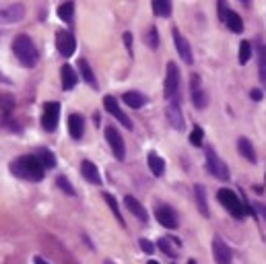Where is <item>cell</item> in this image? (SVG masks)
<instances>
[{
  "label": "cell",
  "instance_id": "obj_1",
  "mask_svg": "<svg viewBox=\"0 0 266 264\" xmlns=\"http://www.w3.org/2000/svg\"><path fill=\"white\" fill-rule=\"evenodd\" d=\"M11 172L21 178V180H27V182H42L44 180V174H46V167L42 165V161L37 159V155H23L19 159H15L11 163Z\"/></svg>",
  "mask_w": 266,
  "mask_h": 264
},
{
  "label": "cell",
  "instance_id": "obj_2",
  "mask_svg": "<svg viewBox=\"0 0 266 264\" xmlns=\"http://www.w3.org/2000/svg\"><path fill=\"white\" fill-rule=\"evenodd\" d=\"M13 52H15L17 60L27 68H33L40 60L37 48H35V44L31 42L29 35H17L15 42H13Z\"/></svg>",
  "mask_w": 266,
  "mask_h": 264
},
{
  "label": "cell",
  "instance_id": "obj_3",
  "mask_svg": "<svg viewBox=\"0 0 266 264\" xmlns=\"http://www.w3.org/2000/svg\"><path fill=\"white\" fill-rule=\"evenodd\" d=\"M217 198H219V202L231 213V217L233 219H243L245 217V204H243V200L233 192V190H229V188H221L219 192H217Z\"/></svg>",
  "mask_w": 266,
  "mask_h": 264
},
{
  "label": "cell",
  "instance_id": "obj_4",
  "mask_svg": "<svg viewBox=\"0 0 266 264\" xmlns=\"http://www.w3.org/2000/svg\"><path fill=\"white\" fill-rule=\"evenodd\" d=\"M204 155H206V169H208L215 178H219V180L227 182V180H229V169H227V165L219 159V155H217L211 147H206V149H204Z\"/></svg>",
  "mask_w": 266,
  "mask_h": 264
},
{
  "label": "cell",
  "instance_id": "obj_5",
  "mask_svg": "<svg viewBox=\"0 0 266 264\" xmlns=\"http://www.w3.org/2000/svg\"><path fill=\"white\" fill-rule=\"evenodd\" d=\"M180 91V68L176 62H167V74H165V97L174 101Z\"/></svg>",
  "mask_w": 266,
  "mask_h": 264
},
{
  "label": "cell",
  "instance_id": "obj_6",
  "mask_svg": "<svg viewBox=\"0 0 266 264\" xmlns=\"http://www.w3.org/2000/svg\"><path fill=\"white\" fill-rule=\"evenodd\" d=\"M60 120V103L58 101H48L44 105V116H42V126L48 132H54Z\"/></svg>",
  "mask_w": 266,
  "mask_h": 264
},
{
  "label": "cell",
  "instance_id": "obj_7",
  "mask_svg": "<svg viewBox=\"0 0 266 264\" xmlns=\"http://www.w3.org/2000/svg\"><path fill=\"white\" fill-rule=\"evenodd\" d=\"M217 7H219V13H221L219 17H221V21L229 27V31H233V33H241V31H243V21H241V17H239L235 11H229L225 3H219Z\"/></svg>",
  "mask_w": 266,
  "mask_h": 264
},
{
  "label": "cell",
  "instance_id": "obj_8",
  "mask_svg": "<svg viewBox=\"0 0 266 264\" xmlns=\"http://www.w3.org/2000/svg\"><path fill=\"white\" fill-rule=\"evenodd\" d=\"M105 141H107V145L111 147L116 159L122 161V159L126 157V147H124V141H122V137H120V132H118L113 126H107V128H105Z\"/></svg>",
  "mask_w": 266,
  "mask_h": 264
},
{
  "label": "cell",
  "instance_id": "obj_9",
  "mask_svg": "<svg viewBox=\"0 0 266 264\" xmlns=\"http://www.w3.org/2000/svg\"><path fill=\"white\" fill-rule=\"evenodd\" d=\"M56 48H58V52H60L64 58L72 56L74 50H77V40H74V35H72L70 31H58V35H56Z\"/></svg>",
  "mask_w": 266,
  "mask_h": 264
},
{
  "label": "cell",
  "instance_id": "obj_10",
  "mask_svg": "<svg viewBox=\"0 0 266 264\" xmlns=\"http://www.w3.org/2000/svg\"><path fill=\"white\" fill-rule=\"evenodd\" d=\"M103 107L107 109V114H111L124 128H132V120L120 109V105H118V101H116V97H111V95H107V97H103Z\"/></svg>",
  "mask_w": 266,
  "mask_h": 264
},
{
  "label": "cell",
  "instance_id": "obj_11",
  "mask_svg": "<svg viewBox=\"0 0 266 264\" xmlns=\"http://www.w3.org/2000/svg\"><path fill=\"white\" fill-rule=\"evenodd\" d=\"M155 217H157V221H159L163 227H167V229H176V227H178V215H176V211H174L172 206H167V204L155 206Z\"/></svg>",
  "mask_w": 266,
  "mask_h": 264
},
{
  "label": "cell",
  "instance_id": "obj_12",
  "mask_svg": "<svg viewBox=\"0 0 266 264\" xmlns=\"http://www.w3.org/2000/svg\"><path fill=\"white\" fill-rule=\"evenodd\" d=\"M23 5H5L0 7V23H17L23 19Z\"/></svg>",
  "mask_w": 266,
  "mask_h": 264
},
{
  "label": "cell",
  "instance_id": "obj_13",
  "mask_svg": "<svg viewBox=\"0 0 266 264\" xmlns=\"http://www.w3.org/2000/svg\"><path fill=\"white\" fill-rule=\"evenodd\" d=\"M172 35H174V42H176V48H178L180 58H182L186 64H192V62H194V56H192V48H190V44L182 37V33H180L178 29H174V31H172Z\"/></svg>",
  "mask_w": 266,
  "mask_h": 264
},
{
  "label": "cell",
  "instance_id": "obj_14",
  "mask_svg": "<svg viewBox=\"0 0 266 264\" xmlns=\"http://www.w3.org/2000/svg\"><path fill=\"white\" fill-rule=\"evenodd\" d=\"M213 254H215L217 264H231V250L221 237L213 239Z\"/></svg>",
  "mask_w": 266,
  "mask_h": 264
},
{
  "label": "cell",
  "instance_id": "obj_15",
  "mask_svg": "<svg viewBox=\"0 0 266 264\" xmlns=\"http://www.w3.org/2000/svg\"><path fill=\"white\" fill-rule=\"evenodd\" d=\"M165 114H167L169 124H172L176 130H184V128H186V124H184V116H182V109H180V103H178L176 99H174V101H169V105H167Z\"/></svg>",
  "mask_w": 266,
  "mask_h": 264
},
{
  "label": "cell",
  "instance_id": "obj_16",
  "mask_svg": "<svg viewBox=\"0 0 266 264\" xmlns=\"http://www.w3.org/2000/svg\"><path fill=\"white\" fill-rule=\"evenodd\" d=\"M190 95H192V103L198 109H202L206 105V93L200 89V77L198 74H194L192 81H190Z\"/></svg>",
  "mask_w": 266,
  "mask_h": 264
},
{
  "label": "cell",
  "instance_id": "obj_17",
  "mask_svg": "<svg viewBox=\"0 0 266 264\" xmlns=\"http://www.w3.org/2000/svg\"><path fill=\"white\" fill-rule=\"evenodd\" d=\"M124 204H126V209L135 215L137 219H141L143 223H147L149 221V215H147V211H145V206L135 198V196H124Z\"/></svg>",
  "mask_w": 266,
  "mask_h": 264
},
{
  "label": "cell",
  "instance_id": "obj_18",
  "mask_svg": "<svg viewBox=\"0 0 266 264\" xmlns=\"http://www.w3.org/2000/svg\"><path fill=\"white\" fill-rule=\"evenodd\" d=\"M60 77H62V89H64V91L74 89L77 83H79V77H77V72H74V68H72L70 64H64V66H62Z\"/></svg>",
  "mask_w": 266,
  "mask_h": 264
},
{
  "label": "cell",
  "instance_id": "obj_19",
  "mask_svg": "<svg viewBox=\"0 0 266 264\" xmlns=\"http://www.w3.org/2000/svg\"><path fill=\"white\" fill-rule=\"evenodd\" d=\"M81 174H83V178H85L87 182H91V184H101L99 169L95 167V163H93V161L85 159V161L81 163Z\"/></svg>",
  "mask_w": 266,
  "mask_h": 264
},
{
  "label": "cell",
  "instance_id": "obj_20",
  "mask_svg": "<svg viewBox=\"0 0 266 264\" xmlns=\"http://www.w3.org/2000/svg\"><path fill=\"white\" fill-rule=\"evenodd\" d=\"M83 130H85V120L81 114H70L68 116V132L72 139H81L83 137Z\"/></svg>",
  "mask_w": 266,
  "mask_h": 264
},
{
  "label": "cell",
  "instance_id": "obj_21",
  "mask_svg": "<svg viewBox=\"0 0 266 264\" xmlns=\"http://www.w3.org/2000/svg\"><path fill=\"white\" fill-rule=\"evenodd\" d=\"M122 99H124V103L130 105L132 109H139V107H143V105L147 103V97H145L143 93H139V91H128V93L122 95Z\"/></svg>",
  "mask_w": 266,
  "mask_h": 264
},
{
  "label": "cell",
  "instance_id": "obj_22",
  "mask_svg": "<svg viewBox=\"0 0 266 264\" xmlns=\"http://www.w3.org/2000/svg\"><path fill=\"white\" fill-rule=\"evenodd\" d=\"M237 151H239V155L241 157H245L250 163H256V149H254V145L248 141V139H237Z\"/></svg>",
  "mask_w": 266,
  "mask_h": 264
},
{
  "label": "cell",
  "instance_id": "obj_23",
  "mask_svg": "<svg viewBox=\"0 0 266 264\" xmlns=\"http://www.w3.org/2000/svg\"><path fill=\"white\" fill-rule=\"evenodd\" d=\"M194 194H196V204H198L200 215H202V217H208L211 213H208V202H206V190H204V186L196 184V186H194Z\"/></svg>",
  "mask_w": 266,
  "mask_h": 264
},
{
  "label": "cell",
  "instance_id": "obj_24",
  "mask_svg": "<svg viewBox=\"0 0 266 264\" xmlns=\"http://www.w3.org/2000/svg\"><path fill=\"white\" fill-rule=\"evenodd\" d=\"M147 161H149V169L153 172V176H163V172H165V161L157 155V153H149V157H147Z\"/></svg>",
  "mask_w": 266,
  "mask_h": 264
},
{
  "label": "cell",
  "instance_id": "obj_25",
  "mask_svg": "<svg viewBox=\"0 0 266 264\" xmlns=\"http://www.w3.org/2000/svg\"><path fill=\"white\" fill-rule=\"evenodd\" d=\"M79 70H81V74H83V79L93 87V89H97V81H95V74H93V70H91V66H89V62L85 60V58H81L79 60Z\"/></svg>",
  "mask_w": 266,
  "mask_h": 264
},
{
  "label": "cell",
  "instance_id": "obj_26",
  "mask_svg": "<svg viewBox=\"0 0 266 264\" xmlns=\"http://www.w3.org/2000/svg\"><path fill=\"white\" fill-rule=\"evenodd\" d=\"M151 7H153V13L157 17H163L165 19V17L172 15V3H169V0H155Z\"/></svg>",
  "mask_w": 266,
  "mask_h": 264
},
{
  "label": "cell",
  "instance_id": "obj_27",
  "mask_svg": "<svg viewBox=\"0 0 266 264\" xmlns=\"http://www.w3.org/2000/svg\"><path fill=\"white\" fill-rule=\"evenodd\" d=\"M58 17L64 21V23H70L72 17H74V5L72 3H62L58 7Z\"/></svg>",
  "mask_w": 266,
  "mask_h": 264
},
{
  "label": "cell",
  "instance_id": "obj_28",
  "mask_svg": "<svg viewBox=\"0 0 266 264\" xmlns=\"http://www.w3.org/2000/svg\"><path fill=\"white\" fill-rule=\"evenodd\" d=\"M37 159L42 161V165H44L46 169H52V167L56 165V157H54V153H50L48 149H40V151H37Z\"/></svg>",
  "mask_w": 266,
  "mask_h": 264
},
{
  "label": "cell",
  "instance_id": "obj_29",
  "mask_svg": "<svg viewBox=\"0 0 266 264\" xmlns=\"http://www.w3.org/2000/svg\"><path fill=\"white\" fill-rule=\"evenodd\" d=\"M157 246H159V250H161L163 254H167V256H172V258L178 256V250L174 248V241H172L169 237H161V239L157 241Z\"/></svg>",
  "mask_w": 266,
  "mask_h": 264
},
{
  "label": "cell",
  "instance_id": "obj_30",
  "mask_svg": "<svg viewBox=\"0 0 266 264\" xmlns=\"http://www.w3.org/2000/svg\"><path fill=\"white\" fill-rule=\"evenodd\" d=\"M103 200L109 204V209H111V213L116 215V219L120 221V225H124V217H122V213H120V209H118V202H116V198H113L111 194H107V192H105V194H103Z\"/></svg>",
  "mask_w": 266,
  "mask_h": 264
},
{
  "label": "cell",
  "instance_id": "obj_31",
  "mask_svg": "<svg viewBox=\"0 0 266 264\" xmlns=\"http://www.w3.org/2000/svg\"><path fill=\"white\" fill-rule=\"evenodd\" d=\"M258 74L262 85H266V48L260 50V60H258Z\"/></svg>",
  "mask_w": 266,
  "mask_h": 264
},
{
  "label": "cell",
  "instance_id": "obj_32",
  "mask_svg": "<svg viewBox=\"0 0 266 264\" xmlns=\"http://www.w3.org/2000/svg\"><path fill=\"white\" fill-rule=\"evenodd\" d=\"M252 56V44L250 42H241L239 44V64H245Z\"/></svg>",
  "mask_w": 266,
  "mask_h": 264
},
{
  "label": "cell",
  "instance_id": "obj_33",
  "mask_svg": "<svg viewBox=\"0 0 266 264\" xmlns=\"http://www.w3.org/2000/svg\"><path fill=\"white\" fill-rule=\"evenodd\" d=\"M56 184H58V188H62L68 196H74V188H72V184H70L64 176H58V178H56Z\"/></svg>",
  "mask_w": 266,
  "mask_h": 264
},
{
  "label": "cell",
  "instance_id": "obj_34",
  "mask_svg": "<svg viewBox=\"0 0 266 264\" xmlns=\"http://www.w3.org/2000/svg\"><path fill=\"white\" fill-rule=\"evenodd\" d=\"M202 128L200 126H194V130H192V135H190V143L194 145V147H200L202 145Z\"/></svg>",
  "mask_w": 266,
  "mask_h": 264
},
{
  "label": "cell",
  "instance_id": "obj_35",
  "mask_svg": "<svg viewBox=\"0 0 266 264\" xmlns=\"http://www.w3.org/2000/svg\"><path fill=\"white\" fill-rule=\"evenodd\" d=\"M147 44H149V48H153V50L159 46V33H157L155 27H151V29L147 31Z\"/></svg>",
  "mask_w": 266,
  "mask_h": 264
},
{
  "label": "cell",
  "instance_id": "obj_36",
  "mask_svg": "<svg viewBox=\"0 0 266 264\" xmlns=\"http://www.w3.org/2000/svg\"><path fill=\"white\" fill-rule=\"evenodd\" d=\"M139 243H141V248H143V252H145V254H153V252H155L153 241H149V239H145V237H143Z\"/></svg>",
  "mask_w": 266,
  "mask_h": 264
},
{
  "label": "cell",
  "instance_id": "obj_37",
  "mask_svg": "<svg viewBox=\"0 0 266 264\" xmlns=\"http://www.w3.org/2000/svg\"><path fill=\"white\" fill-rule=\"evenodd\" d=\"M124 42H126V48H128V52L132 54V35H130V33H124Z\"/></svg>",
  "mask_w": 266,
  "mask_h": 264
},
{
  "label": "cell",
  "instance_id": "obj_38",
  "mask_svg": "<svg viewBox=\"0 0 266 264\" xmlns=\"http://www.w3.org/2000/svg\"><path fill=\"white\" fill-rule=\"evenodd\" d=\"M250 95H252V99H254V101H260V99H262V91H260V89H252V93H250Z\"/></svg>",
  "mask_w": 266,
  "mask_h": 264
},
{
  "label": "cell",
  "instance_id": "obj_39",
  "mask_svg": "<svg viewBox=\"0 0 266 264\" xmlns=\"http://www.w3.org/2000/svg\"><path fill=\"white\" fill-rule=\"evenodd\" d=\"M256 211H260L264 215V219H266V204H256Z\"/></svg>",
  "mask_w": 266,
  "mask_h": 264
},
{
  "label": "cell",
  "instance_id": "obj_40",
  "mask_svg": "<svg viewBox=\"0 0 266 264\" xmlns=\"http://www.w3.org/2000/svg\"><path fill=\"white\" fill-rule=\"evenodd\" d=\"M33 262H35V264H50V262H46L42 256H35V258H33Z\"/></svg>",
  "mask_w": 266,
  "mask_h": 264
},
{
  "label": "cell",
  "instance_id": "obj_41",
  "mask_svg": "<svg viewBox=\"0 0 266 264\" xmlns=\"http://www.w3.org/2000/svg\"><path fill=\"white\" fill-rule=\"evenodd\" d=\"M147 264H159V262H155V260H151V262H147Z\"/></svg>",
  "mask_w": 266,
  "mask_h": 264
},
{
  "label": "cell",
  "instance_id": "obj_42",
  "mask_svg": "<svg viewBox=\"0 0 266 264\" xmlns=\"http://www.w3.org/2000/svg\"><path fill=\"white\" fill-rule=\"evenodd\" d=\"M188 264H196V260H190V262H188Z\"/></svg>",
  "mask_w": 266,
  "mask_h": 264
},
{
  "label": "cell",
  "instance_id": "obj_43",
  "mask_svg": "<svg viewBox=\"0 0 266 264\" xmlns=\"http://www.w3.org/2000/svg\"><path fill=\"white\" fill-rule=\"evenodd\" d=\"M105 264H113V262H111V260H105Z\"/></svg>",
  "mask_w": 266,
  "mask_h": 264
}]
</instances>
